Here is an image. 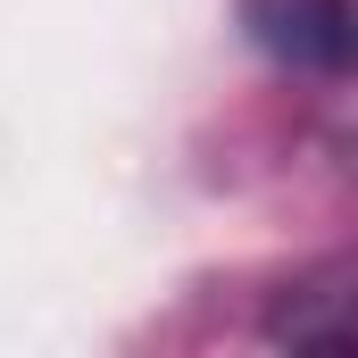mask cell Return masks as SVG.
Wrapping results in <instances>:
<instances>
[{"label":"cell","instance_id":"1","mask_svg":"<svg viewBox=\"0 0 358 358\" xmlns=\"http://www.w3.org/2000/svg\"><path fill=\"white\" fill-rule=\"evenodd\" d=\"M259 42L300 67H342L350 59V0H250Z\"/></svg>","mask_w":358,"mask_h":358}]
</instances>
